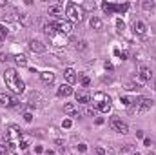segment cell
<instances>
[{
  "mask_svg": "<svg viewBox=\"0 0 156 155\" xmlns=\"http://www.w3.org/2000/svg\"><path fill=\"white\" fill-rule=\"evenodd\" d=\"M4 82H6V86L11 89L13 93H24V89H26L24 80L20 79V75L16 73L13 68H7L4 71Z\"/></svg>",
  "mask_w": 156,
  "mask_h": 155,
  "instance_id": "6da1fadb",
  "label": "cell"
},
{
  "mask_svg": "<svg viewBox=\"0 0 156 155\" xmlns=\"http://www.w3.org/2000/svg\"><path fill=\"white\" fill-rule=\"evenodd\" d=\"M22 135H24V133L20 131L16 126L9 128V131L6 133V144H7L9 151H16L20 148V139H22Z\"/></svg>",
  "mask_w": 156,
  "mask_h": 155,
  "instance_id": "7a4b0ae2",
  "label": "cell"
},
{
  "mask_svg": "<svg viewBox=\"0 0 156 155\" xmlns=\"http://www.w3.org/2000/svg\"><path fill=\"white\" fill-rule=\"evenodd\" d=\"M66 15L71 18V20H75V22H82L84 20V7L82 6H78V4H75V2H69L67 6H66Z\"/></svg>",
  "mask_w": 156,
  "mask_h": 155,
  "instance_id": "3957f363",
  "label": "cell"
},
{
  "mask_svg": "<svg viewBox=\"0 0 156 155\" xmlns=\"http://www.w3.org/2000/svg\"><path fill=\"white\" fill-rule=\"evenodd\" d=\"M109 124H111V128H113L114 131H118V133H127V131H129V126H127V124L123 122L122 119H118V117H111Z\"/></svg>",
  "mask_w": 156,
  "mask_h": 155,
  "instance_id": "277c9868",
  "label": "cell"
},
{
  "mask_svg": "<svg viewBox=\"0 0 156 155\" xmlns=\"http://www.w3.org/2000/svg\"><path fill=\"white\" fill-rule=\"evenodd\" d=\"M56 29H58L60 35L67 37V35L73 33V24L69 22V20H58V22H56Z\"/></svg>",
  "mask_w": 156,
  "mask_h": 155,
  "instance_id": "5b68a950",
  "label": "cell"
},
{
  "mask_svg": "<svg viewBox=\"0 0 156 155\" xmlns=\"http://www.w3.org/2000/svg\"><path fill=\"white\" fill-rule=\"evenodd\" d=\"M18 104V100L7 93H0V106H6V108H15Z\"/></svg>",
  "mask_w": 156,
  "mask_h": 155,
  "instance_id": "8992f818",
  "label": "cell"
},
{
  "mask_svg": "<svg viewBox=\"0 0 156 155\" xmlns=\"http://www.w3.org/2000/svg\"><path fill=\"white\" fill-rule=\"evenodd\" d=\"M75 97H76V102H78V104H89V102H91V95H89L85 89L75 91Z\"/></svg>",
  "mask_w": 156,
  "mask_h": 155,
  "instance_id": "52a82bcc",
  "label": "cell"
},
{
  "mask_svg": "<svg viewBox=\"0 0 156 155\" xmlns=\"http://www.w3.org/2000/svg\"><path fill=\"white\" fill-rule=\"evenodd\" d=\"M64 79L67 80V84L71 86V84H75V82L78 80V77H76V71L73 69V68H67V69H64Z\"/></svg>",
  "mask_w": 156,
  "mask_h": 155,
  "instance_id": "ba28073f",
  "label": "cell"
},
{
  "mask_svg": "<svg viewBox=\"0 0 156 155\" xmlns=\"http://www.w3.org/2000/svg\"><path fill=\"white\" fill-rule=\"evenodd\" d=\"M29 49L33 51V53H44V51H46V44H42L40 40H35L33 38L29 42Z\"/></svg>",
  "mask_w": 156,
  "mask_h": 155,
  "instance_id": "9c48e42d",
  "label": "cell"
},
{
  "mask_svg": "<svg viewBox=\"0 0 156 155\" xmlns=\"http://www.w3.org/2000/svg\"><path fill=\"white\" fill-rule=\"evenodd\" d=\"M132 27H134V31H136L138 35H145V33H147V24H145L143 20H140V18H136L132 22Z\"/></svg>",
  "mask_w": 156,
  "mask_h": 155,
  "instance_id": "30bf717a",
  "label": "cell"
},
{
  "mask_svg": "<svg viewBox=\"0 0 156 155\" xmlns=\"http://www.w3.org/2000/svg\"><path fill=\"white\" fill-rule=\"evenodd\" d=\"M138 77L145 82V80H151L152 79V71H151V68H147V66H140V69H138Z\"/></svg>",
  "mask_w": 156,
  "mask_h": 155,
  "instance_id": "8fae6325",
  "label": "cell"
},
{
  "mask_svg": "<svg viewBox=\"0 0 156 155\" xmlns=\"http://www.w3.org/2000/svg\"><path fill=\"white\" fill-rule=\"evenodd\" d=\"M47 15H53V17H64V7H62V4H55V6H49L47 9Z\"/></svg>",
  "mask_w": 156,
  "mask_h": 155,
  "instance_id": "7c38bea8",
  "label": "cell"
},
{
  "mask_svg": "<svg viewBox=\"0 0 156 155\" xmlns=\"http://www.w3.org/2000/svg\"><path fill=\"white\" fill-rule=\"evenodd\" d=\"M44 33L49 37V38H53L55 35H58V29H56V24H53V22H47V24H44Z\"/></svg>",
  "mask_w": 156,
  "mask_h": 155,
  "instance_id": "4fadbf2b",
  "label": "cell"
},
{
  "mask_svg": "<svg viewBox=\"0 0 156 155\" xmlns=\"http://www.w3.org/2000/svg\"><path fill=\"white\" fill-rule=\"evenodd\" d=\"M73 93H75V89H73L69 84H62L58 88V97H69V95H73Z\"/></svg>",
  "mask_w": 156,
  "mask_h": 155,
  "instance_id": "5bb4252c",
  "label": "cell"
},
{
  "mask_svg": "<svg viewBox=\"0 0 156 155\" xmlns=\"http://www.w3.org/2000/svg\"><path fill=\"white\" fill-rule=\"evenodd\" d=\"M64 113L69 115V117H78V110H76V106L73 104V102H67V104L64 106Z\"/></svg>",
  "mask_w": 156,
  "mask_h": 155,
  "instance_id": "9a60e30c",
  "label": "cell"
},
{
  "mask_svg": "<svg viewBox=\"0 0 156 155\" xmlns=\"http://www.w3.org/2000/svg\"><path fill=\"white\" fill-rule=\"evenodd\" d=\"M96 110H98V111H102V113H107V111H111V99L107 97L105 100L98 102V104H96Z\"/></svg>",
  "mask_w": 156,
  "mask_h": 155,
  "instance_id": "2e32d148",
  "label": "cell"
},
{
  "mask_svg": "<svg viewBox=\"0 0 156 155\" xmlns=\"http://www.w3.org/2000/svg\"><path fill=\"white\" fill-rule=\"evenodd\" d=\"M152 108V100L151 99H147V97H140V111H147V110H151Z\"/></svg>",
  "mask_w": 156,
  "mask_h": 155,
  "instance_id": "e0dca14e",
  "label": "cell"
},
{
  "mask_svg": "<svg viewBox=\"0 0 156 155\" xmlns=\"http://www.w3.org/2000/svg\"><path fill=\"white\" fill-rule=\"evenodd\" d=\"M40 79H42L44 84H53L55 82V73H51V71H42V73H40Z\"/></svg>",
  "mask_w": 156,
  "mask_h": 155,
  "instance_id": "ac0fdd59",
  "label": "cell"
},
{
  "mask_svg": "<svg viewBox=\"0 0 156 155\" xmlns=\"http://www.w3.org/2000/svg\"><path fill=\"white\" fill-rule=\"evenodd\" d=\"M89 26H91L93 29H96V31H100V29L103 27V22H102V20H100L98 17H93V18L89 20Z\"/></svg>",
  "mask_w": 156,
  "mask_h": 155,
  "instance_id": "d6986e66",
  "label": "cell"
},
{
  "mask_svg": "<svg viewBox=\"0 0 156 155\" xmlns=\"http://www.w3.org/2000/svg\"><path fill=\"white\" fill-rule=\"evenodd\" d=\"M102 9H103V13H107V15H113L114 11H116V4H111V2H103V4H102Z\"/></svg>",
  "mask_w": 156,
  "mask_h": 155,
  "instance_id": "ffe728a7",
  "label": "cell"
},
{
  "mask_svg": "<svg viewBox=\"0 0 156 155\" xmlns=\"http://www.w3.org/2000/svg\"><path fill=\"white\" fill-rule=\"evenodd\" d=\"M13 58H15V62H16V66H22V68L27 66V58H26L24 55H15Z\"/></svg>",
  "mask_w": 156,
  "mask_h": 155,
  "instance_id": "44dd1931",
  "label": "cell"
},
{
  "mask_svg": "<svg viewBox=\"0 0 156 155\" xmlns=\"http://www.w3.org/2000/svg\"><path fill=\"white\" fill-rule=\"evenodd\" d=\"M51 40H53V42H55V46H62V44H64V42H66V37L58 33V35H55L53 38H51Z\"/></svg>",
  "mask_w": 156,
  "mask_h": 155,
  "instance_id": "7402d4cb",
  "label": "cell"
},
{
  "mask_svg": "<svg viewBox=\"0 0 156 155\" xmlns=\"http://www.w3.org/2000/svg\"><path fill=\"white\" fill-rule=\"evenodd\" d=\"M29 142H31V137H27V135H22V139H20V148H22V150H27Z\"/></svg>",
  "mask_w": 156,
  "mask_h": 155,
  "instance_id": "603a6c76",
  "label": "cell"
},
{
  "mask_svg": "<svg viewBox=\"0 0 156 155\" xmlns=\"http://www.w3.org/2000/svg\"><path fill=\"white\" fill-rule=\"evenodd\" d=\"M142 7L145 9V11H151V9L154 7V2H152V0H143V2H142Z\"/></svg>",
  "mask_w": 156,
  "mask_h": 155,
  "instance_id": "cb8c5ba5",
  "label": "cell"
},
{
  "mask_svg": "<svg viewBox=\"0 0 156 155\" xmlns=\"http://www.w3.org/2000/svg\"><path fill=\"white\" fill-rule=\"evenodd\" d=\"M75 48H76L78 51H84V49L87 48V42H85V40H76V42H75Z\"/></svg>",
  "mask_w": 156,
  "mask_h": 155,
  "instance_id": "d4e9b609",
  "label": "cell"
},
{
  "mask_svg": "<svg viewBox=\"0 0 156 155\" xmlns=\"http://www.w3.org/2000/svg\"><path fill=\"white\" fill-rule=\"evenodd\" d=\"M105 99H107V95H105V93H102V91L95 93V100H96V104H98V102H102V100H105Z\"/></svg>",
  "mask_w": 156,
  "mask_h": 155,
  "instance_id": "484cf974",
  "label": "cell"
},
{
  "mask_svg": "<svg viewBox=\"0 0 156 155\" xmlns=\"http://www.w3.org/2000/svg\"><path fill=\"white\" fill-rule=\"evenodd\" d=\"M127 9H129V4H127V2H125V4H118V6H116V11H118V13H125Z\"/></svg>",
  "mask_w": 156,
  "mask_h": 155,
  "instance_id": "4316f807",
  "label": "cell"
},
{
  "mask_svg": "<svg viewBox=\"0 0 156 155\" xmlns=\"http://www.w3.org/2000/svg\"><path fill=\"white\" fill-rule=\"evenodd\" d=\"M96 111H98V110H95V108H85V110H84V113H85L87 117H95Z\"/></svg>",
  "mask_w": 156,
  "mask_h": 155,
  "instance_id": "83f0119b",
  "label": "cell"
},
{
  "mask_svg": "<svg viewBox=\"0 0 156 155\" xmlns=\"http://www.w3.org/2000/svg\"><path fill=\"white\" fill-rule=\"evenodd\" d=\"M120 100H122V102H123V104H125L127 108L132 104V99H131V97H125V95H123V97H120Z\"/></svg>",
  "mask_w": 156,
  "mask_h": 155,
  "instance_id": "f1b7e54d",
  "label": "cell"
},
{
  "mask_svg": "<svg viewBox=\"0 0 156 155\" xmlns=\"http://www.w3.org/2000/svg\"><path fill=\"white\" fill-rule=\"evenodd\" d=\"M7 33H9V31H7V29L2 26V24H0V40H4V38L7 37Z\"/></svg>",
  "mask_w": 156,
  "mask_h": 155,
  "instance_id": "f546056e",
  "label": "cell"
},
{
  "mask_svg": "<svg viewBox=\"0 0 156 155\" xmlns=\"http://www.w3.org/2000/svg\"><path fill=\"white\" fill-rule=\"evenodd\" d=\"M0 155H9V148H7V144H0Z\"/></svg>",
  "mask_w": 156,
  "mask_h": 155,
  "instance_id": "4dcf8cb0",
  "label": "cell"
},
{
  "mask_svg": "<svg viewBox=\"0 0 156 155\" xmlns=\"http://www.w3.org/2000/svg\"><path fill=\"white\" fill-rule=\"evenodd\" d=\"M95 155H105V150L102 146H98V148H95Z\"/></svg>",
  "mask_w": 156,
  "mask_h": 155,
  "instance_id": "1f68e13d",
  "label": "cell"
},
{
  "mask_svg": "<svg viewBox=\"0 0 156 155\" xmlns=\"http://www.w3.org/2000/svg\"><path fill=\"white\" fill-rule=\"evenodd\" d=\"M71 124H73V122H71V119H66L64 122H62V126H64V128L67 130V128H71Z\"/></svg>",
  "mask_w": 156,
  "mask_h": 155,
  "instance_id": "d6a6232c",
  "label": "cell"
},
{
  "mask_svg": "<svg viewBox=\"0 0 156 155\" xmlns=\"http://www.w3.org/2000/svg\"><path fill=\"white\" fill-rule=\"evenodd\" d=\"M116 27H118L120 31H123V29H125V24H123L122 20H116Z\"/></svg>",
  "mask_w": 156,
  "mask_h": 155,
  "instance_id": "836d02e7",
  "label": "cell"
},
{
  "mask_svg": "<svg viewBox=\"0 0 156 155\" xmlns=\"http://www.w3.org/2000/svg\"><path fill=\"white\" fill-rule=\"evenodd\" d=\"M82 84H84V86H89V84H91L89 77H82Z\"/></svg>",
  "mask_w": 156,
  "mask_h": 155,
  "instance_id": "e575fe53",
  "label": "cell"
},
{
  "mask_svg": "<svg viewBox=\"0 0 156 155\" xmlns=\"http://www.w3.org/2000/svg\"><path fill=\"white\" fill-rule=\"evenodd\" d=\"M24 119H26V122H31V120H33V115H31V113H26Z\"/></svg>",
  "mask_w": 156,
  "mask_h": 155,
  "instance_id": "d590c367",
  "label": "cell"
},
{
  "mask_svg": "<svg viewBox=\"0 0 156 155\" xmlns=\"http://www.w3.org/2000/svg\"><path fill=\"white\" fill-rule=\"evenodd\" d=\"M143 144H145V146H147V148H151V146H152V142H151V139H145V141H143Z\"/></svg>",
  "mask_w": 156,
  "mask_h": 155,
  "instance_id": "8d00e7d4",
  "label": "cell"
},
{
  "mask_svg": "<svg viewBox=\"0 0 156 155\" xmlns=\"http://www.w3.org/2000/svg\"><path fill=\"white\" fill-rule=\"evenodd\" d=\"M113 68H114V66L111 64V62H105V69H109V71H113Z\"/></svg>",
  "mask_w": 156,
  "mask_h": 155,
  "instance_id": "74e56055",
  "label": "cell"
},
{
  "mask_svg": "<svg viewBox=\"0 0 156 155\" xmlns=\"http://www.w3.org/2000/svg\"><path fill=\"white\" fill-rule=\"evenodd\" d=\"M78 150H80V151H85L87 146H85V144H78Z\"/></svg>",
  "mask_w": 156,
  "mask_h": 155,
  "instance_id": "f35d334b",
  "label": "cell"
},
{
  "mask_svg": "<svg viewBox=\"0 0 156 155\" xmlns=\"http://www.w3.org/2000/svg\"><path fill=\"white\" fill-rule=\"evenodd\" d=\"M7 6V0H0V7H6Z\"/></svg>",
  "mask_w": 156,
  "mask_h": 155,
  "instance_id": "ab89813d",
  "label": "cell"
},
{
  "mask_svg": "<svg viewBox=\"0 0 156 155\" xmlns=\"http://www.w3.org/2000/svg\"><path fill=\"white\" fill-rule=\"evenodd\" d=\"M44 155H56V153H55V151H53V150H47V151H46V153H44Z\"/></svg>",
  "mask_w": 156,
  "mask_h": 155,
  "instance_id": "60d3db41",
  "label": "cell"
},
{
  "mask_svg": "<svg viewBox=\"0 0 156 155\" xmlns=\"http://www.w3.org/2000/svg\"><path fill=\"white\" fill-rule=\"evenodd\" d=\"M4 60H6V57H4L2 53H0V62H4Z\"/></svg>",
  "mask_w": 156,
  "mask_h": 155,
  "instance_id": "b9f144b4",
  "label": "cell"
},
{
  "mask_svg": "<svg viewBox=\"0 0 156 155\" xmlns=\"http://www.w3.org/2000/svg\"><path fill=\"white\" fill-rule=\"evenodd\" d=\"M154 89H156V80H154Z\"/></svg>",
  "mask_w": 156,
  "mask_h": 155,
  "instance_id": "7bdbcfd3",
  "label": "cell"
}]
</instances>
